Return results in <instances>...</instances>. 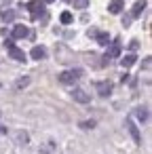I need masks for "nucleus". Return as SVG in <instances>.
Wrapping results in <instances>:
<instances>
[{
  "label": "nucleus",
  "mask_w": 152,
  "mask_h": 154,
  "mask_svg": "<svg viewBox=\"0 0 152 154\" xmlns=\"http://www.w3.org/2000/svg\"><path fill=\"white\" fill-rule=\"evenodd\" d=\"M80 76H82V70H80V68H74V70H66V72H61L57 78H59V82H64V85H74Z\"/></svg>",
  "instance_id": "f257e3e1"
},
{
  "label": "nucleus",
  "mask_w": 152,
  "mask_h": 154,
  "mask_svg": "<svg viewBox=\"0 0 152 154\" xmlns=\"http://www.w3.org/2000/svg\"><path fill=\"white\" fill-rule=\"evenodd\" d=\"M26 9L32 13V17L34 19H40V17H45L47 13H45V2H40V0H32V2H28L26 5Z\"/></svg>",
  "instance_id": "f03ea898"
},
{
  "label": "nucleus",
  "mask_w": 152,
  "mask_h": 154,
  "mask_svg": "<svg viewBox=\"0 0 152 154\" xmlns=\"http://www.w3.org/2000/svg\"><path fill=\"white\" fill-rule=\"evenodd\" d=\"M125 125H127V131H129V135L133 137V141H135L137 146H141V133H139V129H137L135 120H133V118H127V120H125Z\"/></svg>",
  "instance_id": "7ed1b4c3"
},
{
  "label": "nucleus",
  "mask_w": 152,
  "mask_h": 154,
  "mask_svg": "<svg viewBox=\"0 0 152 154\" xmlns=\"http://www.w3.org/2000/svg\"><path fill=\"white\" fill-rule=\"evenodd\" d=\"M72 97H74V101H78V103H82V106L91 103V95H89L87 91H82V89H74V91H72Z\"/></svg>",
  "instance_id": "20e7f679"
},
{
  "label": "nucleus",
  "mask_w": 152,
  "mask_h": 154,
  "mask_svg": "<svg viewBox=\"0 0 152 154\" xmlns=\"http://www.w3.org/2000/svg\"><path fill=\"white\" fill-rule=\"evenodd\" d=\"M13 38H17V40H21V38H30V30H28L26 26H21V23L13 26Z\"/></svg>",
  "instance_id": "39448f33"
},
{
  "label": "nucleus",
  "mask_w": 152,
  "mask_h": 154,
  "mask_svg": "<svg viewBox=\"0 0 152 154\" xmlns=\"http://www.w3.org/2000/svg\"><path fill=\"white\" fill-rule=\"evenodd\" d=\"M95 87H97V93H99L101 97H108V95L112 93V82H108V80H99Z\"/></svg>",
  "instance_id": "423d86ee"
},
{
  "label": "nucleus",
  "mask_w": 152,
  "mask_h": 154,
  "mask_svg": "<svg viewBox=\"0 0 152 154\" xmlns=\"http://www.w3.org/2000/svg\"><path fill=\"white\" fill-rule=\"evenodd\" d=\"M144 9H146V0H137V2L133 5V9H131V19H137L144 13Z\"/></svg>",
  "instance_id": "0eeeda50"
},
{
  "label": "nucleus",
  "mask_w": 152,
  "mask_h": 154,
  "mask_svg": "<svg viewBox=\"0 0 152 154\" xmlns=\"http://www.w3.org/2000/svg\"><path fill=\"white\" fill-rule=\"evenodd\" d=\"M123 9H125V0H112V2L108 5V11H110L112 15H118Z\"/></svg>",
  "instance_id": "6e6552de"
},
{
  "label": "nucleus",
  "mask_w": 152,
  "mask_h": 154,
  "mask_svg": "<svg viewBox=\"0 0 152 154\" xmlns=\"http://www.w3.org/2000/svg\"><path fill=\"white\" fill-rule=\"evenodd\" d=\"M118 55H120V42H112L108 53H106V59H116Z\"/></svg>",
  "instance_id": "1a4fd4ad"
},
{
  "label": "nucleus",
  "mask_w": 152,
  "mask_h": 154,
  "mask_svg": "<svg viewBox=\"0 0 152 154\" xmlns=\"http://www.w3.org/2000/svg\"><path fill=\"white\" fill-rule=\"evenodd\" d=\"M9 57L15 59V61H26V53L21 49H17V47H11L9 49Z\"/></svg>",
  "instance_id": "9d476101"
},
{
  "label": "nucleus",
  "mask_w": 152,
  "mask_h": 154,
  "mask_svg": "<svg viewBox=\"0 0 152 154\" xmlns=\"http://www.w3.org/2000/svg\"><path fill=\"white\" fill-rule=\"evenodd\" d=\"M30 55H32V59H36V61H40V59H45L47 57V49L40 45V47H34L32 51H30Z\"/></svg>",
  "instance_id": "9b49d317"
},
{
  "label": "nucleus",
  "mask_w": 152,
  "mask_h": 154,
  "mask_svg": "<svg viewBox=\"0 0 152 154\" xmlns=\"http://www.w3.org/2000/svg\"><path fill=\"white\" fill-rule=\"evenodd\" d=\"M93 38H95L101 47H106V45L110 42V34H108V32H95V36H93Z\"/></svg>",
  "instance_id": "f8f14e48"
},
{
  "label": "nucleus",
  "mask_w": 152,
  "mask_h": 154,
  "mask_svg": "<svg viewBox=\"0 0 152 154\" xmlns=\"http://www.w3.org/2000/svg\"><path fill=\"white\" fill-rule=\"evenodd\" d=\"M135 61H137V55H133V53H129V55H125V57L120 59L123 68H131V66H133Z\"/></svg>",
  "instance_id": "ddd939ff"
},
{
  "label": "nucleus",
  "mask_w": 152,
  "mask_h": 154,
  "mask_svg": "<svg viewBox=\"0 0 152 154\" xmlns=\"http://www.w3.org/2000/svg\"><path fill=\"white\" fill-rule=\"evenodd\" d=\"M30 82H32V78H30V76H21V78H17V80H15V89H17V91H21V89H26Z\"/></svg>",
  "instance_id": "4468645a"
},
{
  "label": "nucleus",
  "mask_w": 152,
  "mask_h": 154,
  "mask_svg": "<svg viewBox=\"0 0 152 154\" xmlns=\"http://www.w3.org/2000/svg\"><path fill=\"white\" fill-rule=\"evenodd\" d=\"M59 21H61V23H64V26H70V23H72V21H74V15H72V13H70V11H64V13H61V15H59Z\"/></svg>",
  "instance_id": "2eb2a0df"
},
{
  "label": "nucleus",
  "mask_w": 152,
  "mask_h": 154,
  "mask_svg": "<svg viewBox=\"0 0 152 154\" xmlns=\"http://www.w3.org/2000/svg\"><path fill=\"white\" fill-rule=\"evenodd\" d=\"M135 116H137L141 122H146V120H148V110H146V108H137V110H135Z\"/></svg>",
  "instance_id": "dca6fc26"
},
{
  "label": "nucleus",
  "mask_w": 152,
  "mask_h": 154,
  "mask_svg": "<svg viewBox=\"0 0 152 154\" xmlns=\"http://www.w3.org/2000/svg\"><path fill=\"white\" fill-rule=\"evenodd\" d=\"M0 17H2V21H13V19H15V13H13V11H2V13H0Z\"/></svg>",
  "instance_id": "f3484780"
},
{
  "label": "nucleus",
  "mask_w": 152,
  "mask_h": 154,
  "mask_svg": "<svg viewBox=\"0 0 152 154\" xmlns=\"http://www.w3.org/2000/svg\"><path fill=\"white\" fill-rule=\"evenodd\" d=\"M89 7V0H74V9H80V11H85Z\"/></svg>",
  "instance_id": "a211bd4d"
},
{
  "label": "nucleus",
  "mask_w": 152,
  "mask_h": 154,
  "mask_svg": "<svg viewBox=\"0 0 152 154\" xmlns=\"http://www.w3.org/2000/svg\"><path fill=\"white\" fill-rule=\"evenodd\" d=\"M95 127V120H85V122H80V129H93Z\"/></svg>",
  "instance_id": "6ab92c4d"
},
{
  "label": "nucleus",
  "mask_w": 152,
  "mask_h": 154,
  "mask_svg": "<svg viewBox=\"0 0 152 154\" xmlns=\"http://www.w3.org/2000/svg\"><path fill=\"white\" fill-rule=\"evenodd\" d=\"M13 40H15V38H7V40H5V47H7V49L15 47V42H13Z\"/></svg>",
  "instance_id": "aec40b11"
},
{
  "label": "nucleus",
  "mask_w": 152,
  "mask_h": 154,
  "mask_svg": "<svg viewBox=\"0 0 152 154\" xmlns=\"http://www.w3.org/2000/svg\"><path fill=\"white\" fill-rule=\"evenodd\" d=\"M17 137H19V141H23V143H28V133H19Z\"/></svg>",
  "instance_id": "412c9836"
},
{
  "label": "nucleus",
  "mask_w": 152,
  "mask_h": 154,
  "mask_svg": "<svg viewBox=\"0 0 152 154\" xmlns=\"http://www.w3.org/2000/svg\"><path fill=\"white\" fill-rule=\"evenodd\" d=\"M129 23H131V15H127V17H123V26H125V28H127V26H129Z\"/></svg>",
  "instance_id": "4be33fe9"
},
{
  "label": "nucleus",
  "mask_w": 152,
  "mask_h": 154,
  "mask_svg": "<svg viewBox=\"0 0 152 154\" xmlns=\"http://www.w3.org/2000/svg\"><path fill=\"white\" fill-rule=\"evenodd\" d=\"M141 66H144V70H148V68H150V57H146V59H144V63H141Z\"/></svg>",
  "instance_id": "5701e85b"
},
{
  "label": "nucleus",
  "mask_w": 152,
  "mask_h": 154,
  "mask_svg": "<svg viewBox=\"0 0 152 154\" xmlns=\"http://www.w3.org/2000/svg\"><path fill=\"white\" fill-rule=\"evenodd\" d=\"M2 133H7V129H5V127H0V135H2Z\"/></svg>",
  "instance_id": "b1692460"
},
{
  "label": "nucleus",
  "mask_w": 152,
  "mask_h": 154,
  "mask_svg": "<svg viewBox=\"0 0 152 154\" xmlns=\"http://www.w3.org/2000/svg\"><path fill=\"white\" fill-rule=\"evenodd\" d=\"M45 2H55V0H45Z\"/></svg>",
  "instance_id": "393cba45"
}]
</instances>
